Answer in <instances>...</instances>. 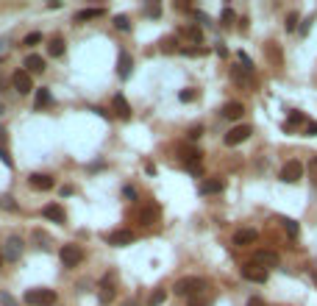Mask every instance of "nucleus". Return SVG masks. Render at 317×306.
I'll return each mask as SVG.
<instances>
[{
    "label": "nucleus",
    "mask_w": 317,
    "mask_h": 306,
    "mask_svg": "<svg viewBox=\"0 0 317 306\" xmlns=\"http://www.w3.org/2000/svg\"><path fill=\"white\" fill-rule=\"evenodd\" d=\"M173 290H176V295H184V298H195V295H200V290H206V278H197V276L178 278Z\"/></svg>",
    "instance_id": "1"
},
{
    "label": "nucleus",
    "mask_w": 317,
    "mask_h": 306,
    "mask_svg": "<svg viewBox=\"0 0 317 306\" xmlns=\"http://www.w3.org/2000/svg\"><path fill=\"white\" fill-rule=\"evenodd\" d=\"M25 304H31V306H53L56 304V292L48 290V287H36V290L25 292Z\"/></svg>",
    "instance_id": "2"
},
{
    "label": "nucleus",
    "mask_w": 317,
    "mask_h": 306,
    "mask_svg": "<svg viewBox=\"0 0 317 306\" xmlns=\"http://www.w3.org/2000/svg\"><path fill=\"white\" fill-rule=\"evenodd\" d=\"M301 178H303V164L298 162V159L284 162V167H281V181L284 184H298Z\"/></svg>",
    "instance_id": "3"
},
{
    "label": "nucleus",
    "mask_w": 317,
    "mask_h": 306,
    "mask_svg": "<svg viewBox=\"0 0 317 306\" xmlns=\"http://www.w3.org/2000/svg\"><path fill=\"white\" fill-rule=\"evenodd\" d=\"M59 259H62L64 267H78L81 259H84V250L78 248V245H64V248L59 250Z\"/></svg>",
    "instance_id": "4"
},
{
    "label": "nucleus",
    "mask_w": 317,
    "mask_h": 306,
    "mask_svg": "<svg viewBox=\"0 0 317 306\" xmlns=\"http://www.w3.org/2000/svg\"><path fill=\"white\" fill-rule=\"evenodd\" d=\"M251 134H254V128H251V125H234V128L223 136V142H226L228 148H234V145H242Z\"/></svg>",
    "instance_id": "5"
},
{
    "label": "nucleus",
    "mask_w": 317,
    "mask_h": 306,
    "mask_svg": "<svg viewBox=\"0 0 317 306\" xmlns=\"http://www.w3.org/2000/svg\"><path fill=\"white\" fill-rule=\"evenodd\" d=\"M242 278L245 281H254V284H264L267 281V270L264 267H259V264H254V262H248V264H242Z\"/></svg>",
    "instance_id": "6"
},
{
    "label": "nucleus",
    "mask_w": 317,
    "mask_h": 306,
    "mask_svg": "<svg viewBox=\"0 0 317 306\" xmlns=\"http://www.w3.org/2000/svg\"><path fill=\"white\" fill-rule=\"evenodd\" d=\"M11 84H14V89L20 95H28L31 89H34V81H31V75L25 70H17L14 72V78H11Z\"/></svg>",
    "instance_id": "7"
},
{
    "label": "nucleus",
    "mask_w": 317,
    "mask_h": 306,
    "mask_svg": "<svg viewBox=\"0 0 317 306\" xmlns=\"http://www.w3.org/2000/svg\"><path fill=\"white\" fill-rule=\"evenodd\" d=\"M256 240H259V231H256V228H240V231L234 234V245H237V248H245V245H254Z\"/></svg>",
    "instance_id": "8"
},
{
    "label": "nucleus",
    "mask_w": 317,
    "mask_h": 306,
    "mask_svg": "<svg viewBox=\"0 0 317 306\" xmlns=\"http://www.w3.org/2000/svg\"><path fill=\"white\" fill-rule=\"evenodd\" d=\"M106 242L114 245V248H120V245H131V242H134V234H131L128 228H120V231H112V234L106 237Z\"/></svg>",
    "instance_id": "9"
},
{
    "label": "nucleus",
    "mask_w": 317,
    "mask_h": 306,
    "mask_svg": "<svg viewBox=\"0 0 317 306\" xmlns=\"http://www.w3.org/2000/svg\"><path fill=\"white\" fill-rule=\"evenodd\" d=\"M254 264L275 267V264H278V253H275V250H264V248H259V250H254Z\"/></svg>",
    "instance_id": "10"
},
{
    "label": "nucleus",
    "mask_w": 317,
    "mask_h": 306,
    "mask_svg": "<svg viewBox=\"0 0 317 306\" xmlns=\"http://www.w3.org/2000/svg\"><path fill=\"white\" fill-rule=\"evenodd\" d=\"M28 184L34 186V189H42V192H48V189H53V178H50L48 173H31Z\"/></svg>",
    "instance_id": "11"
},
{
    "label": "nucleus",
    "mask_w": 317,
    "mask_h": 306,
    "mask_svg": "<svg viewBox=\"0 0 317 306\" xmlns=\"http://www.w3.org/2000/svg\"><path fill=\"white\" fill-rule=\"evenodd\" d=\"M131 70H134V59L128 56L126 50H120V56H117V75H120V78H128Z\"/></svg>",
    "instance_id": "12"
},
{
    "label": "nucleus",
    "mask_w": 317,
    "mask_h": 306,
    "mask_svg": "<svg viewBox=\"0 0 317 306\" xmlns=\"http://www.w3.org/2000/svg\"><path fill=\"white\" fill-rule=\"evenodd\" d=\"M42 214L48 217V220L59 223V226H64V220H67V214H64V209L59 206V203H48V206L42 209Z\"/></svg>",
    "instance_id": "13"
},
{
    "label": "nucleus",
    "mask_w": 317,
    "mask_h": 306,
    "mask_svg": "<svg viewBox=\"0 0 317 306\" xmlns=\"http://www.w3.org/2000/svg\"><path fill=\"white\" fill-rule=\"evenodd\" d=\"M223 189H226V181H223V178H209V181L200 184V195H220Z\"/></svg>",
    "instance_id": "14"
},
{
    "label": "nucleus",
    "mask_w": 317,
    "mask_h": 306,
    "mask_svg": "<svg viewBox=\"0 0 317 306\" xmlns=\"http://www.w3.org/2000/svg\"><path fill=\"white\" fill-rule=\"evenodd\" d=\"M242 114H245V106L237 103V100H228L226 106H223V117H228V120H240Z\"/></svg>",
    "instance_id": "15"
},
{
    "label": "nucleus",
    "mask_w": 317,
    "mask_h": 306,
    "mask_svg": "<svg viewBox=\"0 0 317 306\" xmlns=\"http://www.w3.org/2000/svg\"><path fill=\"white\" fill-rule=\"evenodd\" d=\"M114 112L120 120H131V106H128V100L123 95H114Z\"/></svg>",
    "instance_id": "16"
},
{
    "label": "nucleus",
    "mask_w": 317,
    "mask_h": 306,
    "mask_svg": "<svg viewBox=\"0 0 317 306\" xmlns=\"http://www.w3.org/2000/svg\"><path fill=\"white\" fill-rule=\"evenodd\" d=\"M22 64L28 67V70H25L28 75H31V72H42L45 70V59L36 56V53H31V56H25V61H22Z\"/></svg>",
    "instance_id": "17"
},
{
    "label": "nucleus",
    "mask_w": 317,
    "mask_h": 306,
    "mask_svg": "<svg viewBox=\"0 0 317 306\" xmlns=\"http://www.w3.org/2000/svg\"><path fill=\"white\" fill-rule=\"evenodd\" d=\"M156 217H159V206H156V203H150V206H145V209L139 212V220L145 223V226H150Z\"/></svg>",
    "instance_id": "18"
},
{
    "label": "nucleus",
    "mask_w": 317,
    "mask_h": 306,
    "mask_svg": "<svg viewBox=\"0 0 317 306\" xmlns=\"http://www.w3.org/2000/svg\"><path fill=\"white\" fill-rule=\"evenodd\" d=\"M20 245H22V242L20 240H17V237H11V240H8V250H6V259H8V262H17V259H20Z\"/></svg>",
    "instance_id": "19"
},
{
    "label": "nucleus",
    "mask_w": 317,
    "mask_h": 306,
    "mask_svg": "<svg viewBox=\"0 0 317 306\" xmlns=\"http://www.w3.org/2000/svg\"><path fill=\"white\" fill-rule=\"evenodd\" d=\"M278 223H281L284 228H287V234L292 237V240H298V234H301V226H298L292 217H278Z\"/></svg>",
    "instance_id": "20"
},
{
    "label": "nucleus",
    "mask_w": 317,
    "mask_h": 306,
    "mask_svg": "<svg viewBox=\"0 0 317 306\" xmlns=\"http://www.w3.org/2000/svg\"><path fill=\"white\" fill-rule=\"evenodd\" d=\"M103 14V8H81L75 14V22H86V20H95V17Z\"/></svg>",
    "instance_id": "21"
},
{
    "label": "nucleus",
    "mask_w": 317,
    "mask_h": 306,
    "mask_svg": "<svg viewBox=\"0 0 317 306\" xmlns=\"http://www.w3.org/2000/svg\"><path fill=\"white\" fill-rule=\"evenodd\" d=\"M48 53H50L53 59H59V56L64 53V39H62V36H53V39H50V45H48Z\"/></svg>",
    "instance_id": "22"
},
{
    "label": "nucleus",
    "mask_w": 317,
    "mask_h": 306,
    "mask_svg": "<svg viewBox=\"0 0 317 306\" xmlns=\"http://www.w3.org/2000/svg\"><path fill=\"white\" fill-rule=\"evenodd\" d=\"M164 298H167V290H164V287H156V290L150 292V298H148V306H162Z\"/></svg>",
    "instance_id": "23"
},
{
    "label": "nucleus",
    "mask_w": 317,
    "mask_h": 306,
    "mask_svg": "<svg viewBox=\"0 0 317 306\" xmlns=\"http://www.w3.org/2000/svg\"><path fill=\"white\" fill-rule=\"evenodd\" d=\"M53 103V95L48 92V89H39L36 92V109H45V106H50Z\"/></svg>",
    "instance_id": "24"
},
{
    "label": "nucleus",
    "mask_w": 317,
    "mask_h": 306,
    "mask_svg": "<svg viewBox=\"0 0 317 306\" xmlns=\"http://www.w3.org/2000/svg\"><path fill=\"white\" fill-rule=\"evenodd\" d=\"M114 301V290L109 287V278H106V284L100 287V304H112Z\"/></svg>",
    "instance_id": "25"
},
{
    "label": "nucleus",
    "mask_w": 317,
    "mask_h": 306,
    "mask_svg": "<svg viewBox=\"0 0 317 306\" xmlns=\"http://www.w3.org/2000/svg\"><path fill=\"white\" fill-rule=\"evenodd\" d=\"M301 122H306V114L303 112H292L287 120V128H292V125H301Z\"/></svg>",
    "instance_id": "26"
},
{
    "label": "nucleus",
    "mask_w": 317,
    "mask_h": 306,
    "mask_svg": "<svg viewBox=\"0 0 317 306\" xmlns=\"http://www.w3.org/2000/svg\"><path fill=\"white\" fill-rule=\"evenodd\" d=\"M114 28H117V31H131V22H128V17H126V14H117V17H114Z\"/></svg>",
    "instance_id": "27"
},
{
    "label": "nucleus",
    "mask_w": 317,
    "mask_h": 306,
    "mask_svg": "<svg viewBox=\"0 0 317 306\" xmlns=\"http://www.w3.org/2000/svg\"><path fill=\"white\" fill-rule=\"evenodd\" d=\"M187 36H190L195 45H203V34H200V28H195V25H192V28H187Z\"/></svg>",
    "instance_id": "28"
},
{
    "label": "nucleus",
    "mask_w": 317,
    "mask_h": 306,
    "mask_svg": "<svg viewBox=\"0 0 317 306\" xmlns=\"http://www.w3.org/2000/svg\"><path fill=\"white\" fill-rule=\"evenodd\" d=\"M220 20H223V25H231V22L234 20H237V14H234V11H231V8H223V14H220Z\"/></svg>",
    "instance_id": "29"
},
{
    "label": "nucleus",
    "mask_w": 317,
    "mask_h": 306,
    "mask_svg": "<svg viewBox=\"0 0 317 306\" xmlns=\"http://www.w3.org/2000/svg\"><path fill=\"white\" fill-rule=\"evenodd\" d=\"M178 98H181L184 103H190V100L197 98V92H195V89H181V92H178Z\"/></svg>",
    "instance_id": "30"
},
{
    "label": "nucleus",
    "mask_w": 317,
    "mask_h": 306,
    "mask_svg": "<svg viewBox=\"0 0 317 306\" xmlns=\"http://www.w3.org/2000/svg\"><path fill=\"white\" fill-rule=\"evenodd\" d=\"M36 42H42V34H36V31H34V34H28L25 39H22V45H28V48H31V45H36Z\"/></svg>",
    "instance_id": "31"
},
{
    "label": "nucleus",
    "mask_w": 317,
    "mask_h": 306,
    "mask_svg": "<svg viewBox=\"0 0 317 306\" xmlns=\"http://www.w3.org/2000/svg\"><path fill=\"white\" fill-rule=\"evenodd\" d=\"M287 31L292 34V31H298V14H289L287 17Z\"/></svg>",
    "instance_id": "32"
},
{
    "label": "nucleus",
    "mask_w": 317,
    "mask_h": 306,
    "mask_svg": "<svg viewBox=\"0 0 317 306\" xmlns=\"http://www.w3.org/2000/svg\"><path fill=\"white\" fill-rule=\"evenodd\" d=\"M162 50H167V53L178 50V48H176V39H162Z\"/></svg>",
    "instance_id": "33"
},
{
    "label": "nucleus",
    "mask_w": 317,
    "mask_h": 306,
    "mask_svg": "<svg viewBox=\"0 0 317 306\" xmlns=\"http://www.w3.org/2000/svg\"><path fill=\"white\" fill-rule=\"evenodd\" d=\"M0 301H3V306H17V301L8 295V292H0Z\"/></svg>",
    "instance_id": "34"
},
{
    "label": "nucleus",
    "mask_w": 317,
    "mask_h": 306,
    "mask_svg": "<svg viewBox=\"0 0 317 306\" xmlns=\"http://www.w3.org/2000/svg\"><path fill=\"white\" fill-rule=\"evenodd\" d=\"M309 176H312V181L317 184V159H312V162H309Z\"/></svg>",
    "instance_id": "35"
},
{
    "label": "nucleus",
    "mask_w": 317,
    "mask_h": 306,
    "mask_svg": "<svg viewBox=\"0 0 317 306\" xmlns=\"http://www.w3.org/2000/svg\"><path fill=\"white\" fill-rule=\"evenodd\" d=\"M0 206H3V209H8V212H14V203H11V198H0Z\"/></svg>",
    "instance_id": "36"
},
{
    "label": "nucleus",
    "mask_w": 317,
    "mask_h": 306,
    "mask_svg": "<svg viewBox=\"0 0 317 306\" xmlns=\"http://www.w3.org/2000/svg\"><path fill=\"white\" fill-rule=\"evenodd\" d=\"M0 162L6 164V167H11V156H8V153H6L3 148H0Z\"/></svg>",
    "instance_id": "37"
},
{
    "label": "nucleus",
    "mask_w": 317,
    "mask_h": 306,
    "mask_svg": "<svg viewBox=\"0 0 317 306\" xmlns=\"http://www.w3.org/2000/svg\"><path fill=\"white\" fill-rule=\"evenodd\" d=\"M190 306H209V301H203V298H197L195 295V298H190Z\"/></svg>",
    "instance_id": "38"
},
{
    "label": "nucleus",
    "mask_w": 317,
    "mask_h": 306,
    "mask_svg": "<svg viewBox=\"0 0 317 306\" xmlns=\"http://www.w3.org/2000/svg\"><path fill=\"white\" fill-rule=\"evenodd\" d=\"M159 11H162V8L156 6V3H153V6H148V8H145V14H150V17H159Z\"/></svg>",
    "instance_id": "39"
},
{
    "label": "nucleus",
    "mask_w": 317,
    "mask_h": 306,
    "mask_svg": "<svg viewBox=\"0 0 317 306\" xmlns=\"http://www.w3.org/2000/svg\"><path fill=\"white\" fill-rule=\"evenodd\" d=\"M248 306H267V304H264V301H261L259 295H254V298L248 301Z\"/></svg>",
    "instance_id": "40"
},
{
    "label": "nucleus",
    "mask_w": 317,
    "mask_h": 306,
    "mask_svg": "<svg viewBox=\"0 0 317 306\" xmlns=\"http://www.w3.org/2000/svg\"><path fill=\"white\" fill-rule=\"evenodd\" d=\"M203 134V128H200V125H195V128L190 131V139H197V136Z\"/></svg>",
    "instance_id": "41"
},
{
    "label": "nucleus",
    "mask_w": 317,
    "mask_h": 306,
    "mask_svg": "<svg viewBox=\"0 0 317 306\" xmlns=\"http://www.w3.org/2000/svg\"><path fill=\"white\" fill-rule=\"evenodd\" d=\"M317 134V122H309V125H306V136H315Z\"/></svg>",
    "instance_id": "42"
},
{
    "label": "nucleus",
    "mask_w": 317,
    "mask_h": 306,
    "mask_svg": "<svg viewBox=\"0 0 317 306\" xmlns=\"http://www.w3.org/2000/svg\"><path fill=\"white\" fill-rule=\"evenodd\" d=\"M123 192H126V198H131V200L136 198V192H134V189H131V186H126V189H123Z\"/></svg>",
    "instance_id": "43"
},
{
    "label": "nucleus",
    "mask_w": 317,
    "mask_h": 306,
    "mask_svg": "<svg viewBox=\"0 0 317 306\" xmlns=\"http://www.w3.org/2000/svg\"><path fill=\"white\" fill-rule=\"evenodd\" d=\"M0 264H3V250H0Z\"/></svg>",
    "instance_id": "44"
},
{
    "label": "nucleus",
    "mask_w": 317,
    "mask_h": 306,
    "mask_svg": "<svg viewBox=\"0 0 317 306\" xmlns=\"http://www.w3.org/2000/svg\"><path fill=\"white\" fill-rule=\"evenodd\" d=\"M0 114H3V103H0Z\"/></svg>",
    "instance_id": "45"
}]
</instances>
